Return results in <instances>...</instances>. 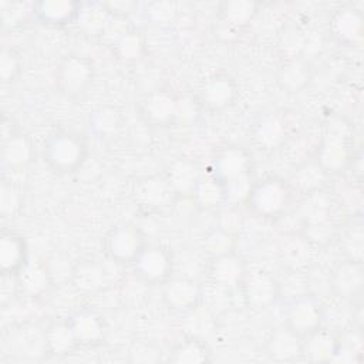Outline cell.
Instances as JSON below:
<instances>
[{"label":"cell","instance_id":"17","mask_svg":"<svg viewBox=\"0 0 364 364\" xmlns=\"http://www.w3.org/2000/svg\"><path fill=\"white\" fill-rule=\"evenodd\" d=\"M309 343L303 350H306L313 360H330L331 355L336 353L337 341L331 336L330 330H316L314 333L309 334Z\"/></svg>","mask_w":364,"mask_h":364},{"label":"cell","instance_id":"2","mask_svg":"<svg viewBox=\"0 0 364 364\" xmlns=\"http://www.w3.org/2000/svg\"><path fill=\"white\" fill-rule=\"evenodd\" d=\"M92 63L77 54L67 55L57 67V85L68 97H78L85 92L92 81Z\"/></svg>","mask_w":364,"mask_h":364},{"label":"cell","instance_id":"22","mask_svg":"<svg viewBox=\"0 0 364 364\" xmlns=\"http://www.w3.org/2000/svg\"><path fill=\"white\" fill-rule=\"evenodd\" d=\"M223 6V18L225 21H229V24L232 26H243L255 14V4L249 1H230L225 3Z\"/></svg>","mask_w":364,"mask_h":364},{"label":"cell","instance_id":"11","mask_svg":"<svg viewBox=\"0 0 364 364\" xmlns=\"http://www.w3.org/2000/svg\"><path fill=\"white\" fill-rule=\"evenodd\" d=\"M203 100L212 108H225L235 97V85L225 74H216L205 84Z\"/></svg>","mask_w":364,"mask_h":364},{"label":"cell","instance_id":"6","mask_svg":"<svg viewBox=\"0 0 364 364\" xmlns=\"http://www.w3.org/2000/svg\"><path fill=\"white\" fill-rule=\"evenodd\" d=\"M144 246L139 230L129 225L117 226L105 239L107 253L118 263H132Z\"/></svg>","mask_w":364,"mask_h":364},{"label":"cell","instance_id":"16","mask_svg":"<svg viewBox=\"0 0 364 364\" xmlns=\"http://www.w3.org/2000/svg\"><path fill=\"white\" fill-rule=\"evenodd\" d=\"M299 337L300 336H297L289 327L276 331L270 340V354L283 360L297 355L303 350Z\"/></svg>","mask_w":364,"mask_h":364},{"label":"cell","instance_id":"9","mask_svg":"<svg viewBox=\"0 0 364 364\" xmlns=\"http://www.w3.org/2000/svg\"><path fill=\"white\" fill-rule=\"evenodd\" d=\"M277 294L279 286L267 273L257 272L246 277L245 296L255 309H264L276 300Z\"/></svg>","mask_w":364,"mask_h":364},{"label":"cell","instance_id":"18","mask_svg":"<svg viewBox=\"0 0 364 364\" xmlns=\"http://www.w3.org/2000/svg\"><path fill=\"white\" fill-rule=\"evenodd\" d=\"M242 273L240 262L230 255H220L218 262L213 266L212 276L215 283L222 286H230L235 282L239 280V276Z\"/></svg>","mask_w":364,"mask_h":364},{"label":"cell","instance_id":"5","mask_svg":"<svg viewBox=\"0 0 364 364\" xmlns=\"http://www.w3.org/2000/svg\"><path fill=\"white\" fill-rule=\"evenodd\" d=\"M287 327L297 336H309L321 327V306L314 296H297L287 311Z\"/></svg>","mask_w":364,"mask_h":364},{"label":"cell","instance_id":"21","mask_svg":"<svg viewBox=\"0 0 364 364\" xmlns=\"http://www.w3.org/2000/svg\"><path fill=\"white\" fill-rule=\"evenodd\" d=\"M47 274L40 264L24 266L18 273V284L30 294H38L46 289Z\"/></svg>","mask_w":364,"mask_h":364},{"label":"cell","instance_id":"3","mask_svg":"<svg viewBox=\"0 0 364 364\" xmlns=\"http://www.w3.org/2000/svg\"><path fill=\"white\" fill-rule=\"evenodd\" d=\"M289 196L290 193L286 183L276 178L260 182L247 193L249 203L255 212L264 218H272L282 213L289 202Z\"/></svg>","mask_w":364,"mask_h":364},{"label":"cell","instance_id":"15","mask_svg":"<svg viewBox=\"0 0 364 364\" xmlns=\"http://www.w3.org/2000/svg\"><path fill=\"white\" fill-rule=\"evenodd\" d=\"M44 334H46V350L55 354L65 353L73 347V344L77 343L68 321L55 323L50 326L47 331H44Z\"/></svg>","mask_w":364,"mask_h":364},{"label":"cell","instance_id":"24","mask_svg":"<svg viewBox=\"0 0 364 364\" xmlns=\"http://www.w3.org/2000/svg\"><path fill=\"white\" fill-rule=\"evenodd\" d=\"M175 361H203L206 360V350L198 340H189L179 346L175 351Z\"/></svg>","mask_w":364,"mask_h":364},{"label":"cell","instance_id":"14","mask_svg":"<svg viewBox=\"0 0 364 364\" xmlns=\"http://www.w3.org/2000/svg\"><path fill=\"white\" fill-rule=\"evenodd\" d=\"M77 343H97L102 337V324L92 313H78L68 321Z\"/></svg>","mask_w":364,"mask_h":364},{"label":"cell","instance_id":"8","mask_svg":"<svg viewBox=\"0 0 364 364\" xmlns=\"http://www.w3.org/2000/svg\"><path fill=\"white\" fill-rule=\"evenodd\" d=\"M364 277L361 262L347 260L341 263L331 276V287L334 289L337 296L351 299L361 290Z\"/></svg>","mask_w":364,"mask_h":364},{"label":"cell","instance_id":"12","mask_svg":"<svg viewBox=\"0 0 364 364\" xmlns=\"http://www.w3.org/2000/svg\"><path fill=\"white\" fill-rule=\"evenodd\" d=\"M37 17L47 24H65L78 13V6L71 1H40L33 7Z\"/></svg>","mask_w":364,"mask_h":364},{"label":"cell","instance_id":"4","mask_svg":"<svg viewBox=\"0 0 364 364\" xmlns=\"http://www.w3.org/2000/svg\"><path fill=\"white\" fill-rule=\"evenodd\" d=\"M132 264L135 274L145 283L164 282L172 272V257L159 246H144Z\"/></svg>","mask_w":364,"mask_h":364},{"label":"cell","instance_id":"10","mask_svg":"<svg viewBox=\"0 0 364 364\" xmlns=\"http://www.w3.org/2000/svg\"><path fill=\"white\" fill-rule=\"evenodd\" d=\"M200 291L195 282L188 279H172L164 289L165 301L175 310H191L196 306Z\"/></svg>","mask_w":364,"mask_h":364},{"label":"cell","instance_id":"25","mask_svg":"<svg viewBox=\"0 0 364 364\" xmlns=\"http://www.w3.org/2000/svg\"><path fill=\"white\" fill-rule=\"evenodd\" d=\"M173 108H175L173 101L165 94H159L149 102V115L158 119V112H161V121H164L172 117Z\"/></svg>","mask_w":364,"mask_h":364},{"label":"cell","instance_id":"19","mask_svg":"<svg viewBox=\"0 0 364 364\" xmlns=\"http://www.w3.org/2000/svg\"><path fill=\"white\" fill-rule=\"evenodd\" d=\"M247 168V158L240 154V151L230 149L226 151L219 159H218V169L223 179L232 178L233 181L242 179L246 173Z\"/></svg>","mask_w":364,"mask_h":364},{"label":"cell","instance_id":"20","mask_svg":"<svg viewBox=\"0 0 364 364\" xmlns=\"http://www.w3.org/2000/svg\"><path fill=\"white\" fill-rule=\"evenodd\" d=\"M104 272L97 263H82L74 270V280L77 287L87 290V291H94L101 287L102 280H104Z\"/></svg>","mask_w":364,"mask_h":364},{"label":"cell","instance_id":"1","mask_svg":"<svg viewBox=\"0 0 364 364\" xmlns=\"http://www.w3.org/2000/svg\"><path fill=\"white\" fill-rule=\"evenodd\" d=\"M87 145L81 135L74 132H57L44 146V159L60 173L74 172L84 162Z\"/></svg>","mask_w":364,"mask_h":364},{"label":"cell","instance_id":"7","mask_svg":"<svg viewBox=\"0 0 364 364\" xmlns=\"http://www.w3.org/2000/svg\"><path fill=\"white\" fill-rule=\"evenodd\" d=\"M0 264L4 274H18L27 264V250L21 236L13 232H4L1 235Z\"/></svg>","mask_w":364,"mask_h":364},{"label":"cell","instance_id":"23","mask_svg":"<svg viewBox=\"0 0 364 364\" xmlns=\"http://www.w3.org/2000/svg\"><path fill=\"white\" fill-rule=\"evenodd\" d=\"M30 148L27 142L18 136H11L9 144L4 146V159L11 165H21L28 161Z\"/></svg>","mask_w":364,"mask_h":364},{"label":"cell","instance_id":"13","mask_svg":"<svg viewBox=\"0 0 364 364\" xmlns=\"http://www.w3.org/2000/svg\"><path fill=\"white\" fill-rule=\"evenodd\" d=\"M363 20L361 16L353 9L340 10L333 18L334 36L344 43H354L361 36Z\"/></svg>","mask_w":364,"mask_h":364}]
</instances>
